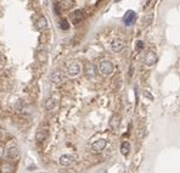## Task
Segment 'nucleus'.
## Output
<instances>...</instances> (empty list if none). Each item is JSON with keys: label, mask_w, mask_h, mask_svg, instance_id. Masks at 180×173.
<instances>
[{"label": "nucleus", "mask_w": 180, "mask_h": 173, "mask_svg": "<svg viewBox=\"0 0 180 173\" xmlns=\"http://www.w3.org/2000/svg\"><path fill=\"white\" fill-rule=\"evenodd\" d=\"M113 70H114V66L111 61L108 60H101L100 61V65H99V71L104 74V76H110L113 73Z\"/></svg>", "instance_id": "obj_1"}, {"label": "nucleus", "mask_w": 180, "mask_h": 173, "mask_svg": "<svg viewBox=\"0 0 180 173\" xmlns=\"http://www.w3.org/2000/svg\"><path fill=\"white\" fill-rule=\"evenodd\" d=\"M157 61H158V57H157L156 52H154V51L146 52V55H145V57H144V62H145L147 66H154V65H156Z\"/></svg>", "instance_id": "obj_2"}, {"label": "nucleus", "mask_w": 180, "mask_h": 173, "mask_svg": "<svg viewBox=\"0 0 180 173\" xmlns=\"http://www.w3.org/2000/svg\"><path fill=\"white\" fill-rule=\"evenodd\" d=\"M111 48L114 52H119L121 50H123L126 48V42L121 38H114L111 43Z\"/></svg>", "instance_id": "obj_3"}, {"label": "nucleus", "mask_w": 180, "mask_h": 173, "mask_svg": "<svg viewBox=\"0 0 180 173\" xmlns=\"http://www.w3.org/2000/svg\"><path fill=\"white\" fill-rule=\"evenodd\" d=\"M106 145H107L106 139H99V140H96V141H94V143H93V145H92V150H93L94 153L99 154V153H101V151L106 148Z\"/></svg>", "instance_id": "obj_4"}, {"label": "nucleus", "mask_w": 180, "mask_h": 173, "mask_svg": "<svg viewBox=\"0 0 180 173\" xmlns=\"http://www.w3.org/2000/svg\"><path fill=\"white\" fill-rule=\"evenodd\" d=\"M84 72H85V76L88 78H94L96 76V73H98V68H96V66L94 64L88 62L85 65V67H84Z\"/></svg>", "instance_id": "obj_5"}, {"label": "nucleus", "mask_w": 180, "mask_h": 173, "mask_svg": "<svg viewBox=\"0 0 180 173\" xmlns=\"http://www.w3.org/2000/svg\"><path fill=\"white\" fill-rule=\"evenodd\" d=\"M80 73V66L78 62H71L67 66V74L70 77H76Z\"/></svg>", "instance_id": "obj_6"}, {"label": "nucleus", "mask_w": 180, "mask_h": 173, "mask_svg": "<svg viewBox=\"0 0 180 173\" xmlns=\"http://www.w3.org/2000/svg\"><path fill=\"white\" fill-rule=\"evenodd\" d=\"M58 162H60V165H61V166L68 167V166H72L76 162V159L72 155H62L61 157H60Z\"/></svg>", "instance_id": "obj_7"}, {"label": "nucleus", "mask_w": 180, "mask_h": 173, "mask_svg": "<svg viewBox=\"0 0 180 173\" xmlns=\"http://www.w3.org/2000/svg\"><path fill=\"white\" fill-rule=\"evenodd\" d=\"M18 156H20V150H18L17 146H11V148H9V149L6 150V153H5V157L9 159V160H15V159H17Z\"/></svg>", "instance_id": "obj_8"}, {"label": "nucleus", "mask_w": 180, "mask_h": 173, "mask_svg": "<svg viewBox=\"0 0 180 173\" xmlns=\"http://www.w3.org/2000/svg\"><path fill=\"white\" fill-rule=\"evenodd\" d=\"M135 18H136V14H135L134 11L129 10V11L126 12V15H124V17H123V22H124L127 26H130V24H133V22L135 21Z\"/></svg>", "instance_id": "obj_9"}, {"label": "nucleus", "mask_w": 180, "mask_h": 173, "mask_svg": "<svg viewBox=\"0 0 180 173\" xmlns=\"http://www.w3.org/2000/svg\"><path fill=\"white\" fill-rule=\"evenodd\" d=\"M0 173H15V166L9 162H4L0 165Z\"/></svg>", "instance_id": "obj_10"}, {"label": "nucleus", "mask_w": 180, "mask_h": 173, "mask_svg": "<svg viewBox=\"0 0 180 173\" xmlns=\"http://www.w3.org/2000/svg\"><path fill=\"white\" fill-rule=\"evenodd\" d=\"M62 79H64V77H62V74H61V72H52L51 74H50V80L54 83V84H56V85H58V84H61L62 83Z\"/></svg>", "instance_id": "obj_11"}, {"label": "nucleus", "mask_w": 180, "mask_h": 173, "mask_svg": "<svg viewBox=\"0 0 180 173\" xmlns=\"http://www.w3.org/2000/svg\"><path fill=\"white\" fill-rule=\"evenodd\" d=\"M119 123H121V116L118 113H114L113 116L111 117V121H110V126L113 131H116L118 127H119Z\"/></svg>", "instance_id": "obj_12"}, {"label": "nucleus", "mask_w": 180, "mask_h": 173, "mask_svg": "<svg viewBox=\"0 0 180 173\" xmlns=\"http://www.w3.org/2000/svg\"><path fill=\"white\" fill-rule=\"evenodd\" d=\"M83 11H80V10H77V11H74L72 15H71V21H72V23H74V24H77V23H79L82 20H83Z\"/></svg>", "instance_id": "obj_13"}, {"label": "nucleus", "mask_w": 180, "mask_h": 173, "mask_svg": "<svg viewBox=\"0 0 180 173\" xmlns=\"http://www.w3.org/2000/svg\"><path fill=\"white\" fill-rule=\"evenodd\" d=\"M37 28L39 31H45L46 28H48V20L44 17V16H42V17H39V20L37 21Z\"/></svg>", "instance_id": "obj_14"}, {"label": "nucleus", "mask_w": 180, "mask_h": 173, "mask_svg": "<svg viewBox=\"0 0 180 173\" xmlns=\"http://www.w3.org/2000/svg\"><path fill=\"white\" fill-rule=\"evenodd\" d=\"M48 138V132L45 129H38L37 134H36V139L38 143H43L45 139Z\"/></svg>", "instance_id": "obj_15"}, {"label": "nucleus", "mask_w": 180, "mask_h": 173, "mask_svg": "<svg viewBox=\"0 0 180 173\" xmlns=\"http://www.w3.org/2000/svg\"><path fill=\"white\" fill-rule=\"evenodd\" d=\"M56 105H57V102H56V100L54 99V98H49V99H46V101H45V109L46 110H54L55 107H56Z\"/></svg>", "instance_id": "obj_16"}, {"label": "nucleus", "mask_w": 180, "mask_h": 173, "mask_svg": "<svg viewBox=\"0 0 180 173\" xmlns=\"http://www.w3.org/2000/svg\"><path fill=\"white\" fill-rule=\"evenodd\" d=\"M129 150H130V144L128 141L122 143V145H121V153H122V155L127 156L129 154Z\"/></svg>", "instance_id": "obj_17"}, {"label": "nucleus", "mask_w": 180, "mask_h": 173, "mask_svg": "<svg viewBox=\"0 0 180 173\" xmlns=\"http://www.w3.org/2000/svg\"><path fill=\"white\" fill-rule=\"evenodd\" d=\"M60 27H61V30H64V31H67L68 28H70L68 21H67V20H61V22H60Z\"/></svg>", "instance_id": "obj_18"}, {"label": "nucleus", "mask_w": 180, "mask_h": 173, "mask_svg": "<svg viewBox=\"0 0 180 173\" xmlns=\"http://www.w3.org/2000/svg\"><path fill=\"white\" fill-rule=\"evenodd\" d=\"M142 48H144V42H142V40H138V42H136V45H135L136 51L142 50Z\"/></svg>", "instance_id": "obj_19"}, {"label": "nucleus", "mask_w": 180, "mask_h": 173, "mask_svg": "<svg viewBox=\"0 0 180 173\" xmlns=\"http://www.w3.org/2000/svg\"><path fill=\"white\" fill-rule=\"evenodd\" d=\"M3 155H4V148H3L2 145H0V159L3 157Z\"/></svg>", "instance_id": "obj_20"}, {"label": "nucleus", "mask_w": 180, "mask_h": 173, "mask_svg": "<svg viewBox=\"0 0 180 173\" xmlns=\"http://www.w3.org/2000/svg\"><path fill=\"white\" fill-rule=\"evenodd\" d=\"M3 66V59H2V56H0V67Z\"/></svg>", "instance_id": "obj_21"}]
</instances>
